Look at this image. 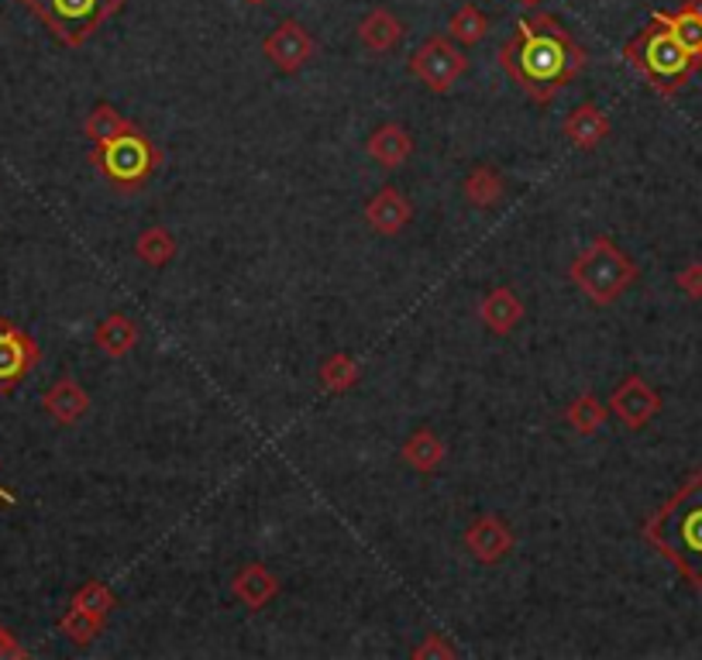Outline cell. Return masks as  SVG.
<instances>
[{"label": "cell", "instance_id": "cell-1", "mask_svg": "<svg viewBox=\"0 0 702 660\" xmlns=\"http://www.w3.org/2000/svg\"><path fill=\"white\" fill-rule=\"evenodd\" d=\"M500 66L534 104L548 107L589 66V52L554 14L541 11L513 25V35L500 45Z\"/></svg>", "mask_w": 702, "mask_h": 660}, {"label": "cell", "instance_id": "cell-2", "mask_svg": "<svg viewBox=\"0 0 702 660\" xmlns=\"http://www.w3.org/2000/svg\"><path fill=\"white\" fill-rule=\"evenodd\" d=\"M644 540L702 592V471L689 475L644 523Z\"/></svg>", "mask_w": 702, "mask_h": 660}, {"label": "cell", "instance_id": "cell-3", "mask_svg": "<svg viewBox=\"0 0 702 660\" xmlns=\"http://www.w3.org/2000/svg\"><path fill=\"white\" fill-rule=\"evenodd\" d=\"M623 59L634 66L654 90L665 93V97L682 90L699 69V62L682 49V42H678L658 17H651V25L623 45Z\"/></svg>", "mask_w": 702, "mask_h": 660}, {"label": "cell", "instance_id": "cell-4", "mask_svg": "<svg viewBox=\"0 0 702 660\" xmlns=\"http://www.w3.org/2000/svg\"><path fill=\"white\" fill-rule=\"evenodd\" d=\"M90 165L114 186V190L138 193V190H145L149 179L162 169V149L134 125L131 131L93 145Z\"/></svg>", "mask_w": 702, "mask_h": 660}, {"label": "cell", "instance_id": "cell-5", "mask_svg": "<svg viewBox=\"0 0 702 660\" xmlns=\"http://www.w3.org/2000/svg\"><path fill=\"white\" fill-rule=\"evenodd\" d=\"M569 279L575 286L589 296L596 306H610L617 303L637 279V266L617 241L610 238H596L585 248L575 262L569 266Z\"/></svg>", "mask_w": 702, "mask_h": 660}, {"label": "cell", "instance_id": "cell-6", "mask_svg": "<svg viewBox=\"0 0 702 660\" xmlns=\"http://www.w3.org/2000/svg\"><path fill=\"white\" fill-rule=\"evenodd\" d=\"M45 28L69 49H80L97 35L114 14H121L128 0H21Z\"/></svg>", "mask_w": 702, "mask_h": 660}, {"label": "cell", "instance_id": "cell-7", "mask_svg": "<svg viewBox=\"0 0 702 660\" xmlns=\"http://www.w3.org/2000/svg\"><path fill=\"white\" fill-rule=\"evenodd\" d=\"M465 69H468V59L461 52V45L448 38V32L428 35L410 56V73L431 93H448L465 76Z\"/></svg>", "mask_w": 702, "mask_h": 660}, {"label": "cell", "instance_id": "cell-8", "mask_svg": "<svg viewBox=\"0 0 702 660\" xmlns=\"http://www.w3.org/2000/svg\"><path fill=\"white\" fill-rule=\"evenodd\" d=\"M38 362H42L38 341L14 320L0 317V396L14 392L38 368Z\"/></svg>", "mask_w": 702, "mask_h": 660}, {"label": "cell", "instance_id": "cell-9", "mask_svg": "<svg viewBox=\"0 0 702 660\" xmlns=\"http://www.w3.org/2000/svg\"><path fill=\"white\" fill-rule=\"evenodd\" d=\"M262 52L279 69V73L293 76V73H300V69L314 59V38H311L307 28L300 25V21L286 17V21H279V25L266 35Z\"/></svg>", "mask_w": 702, "mask_h": 660}, {"label": "cell", "instance_id": "cell-10", "mask_svg": "<svg viewBox=\"0 0 702 660\" xmlns=\"http://www.w3.org/2000/svg\"><path fill=\"white\" fill-rule=\"evenodd\" d=\"M606 406H610V413L623 423L627 431H644L647 423L658 416L662 396H658V389H651L641 375H627V379L613 389Z\"/></svg>", "mask_w": 702, "mask_h": 660}, {"label": "cell", "instance_id": "cell-11", "mask_svg": "<svg viewBox=\"0 0 702 660\" xmlns=\"http://www.w3.org/2000/svg\"><path fill=\"white\" fill-rule=\"evenodd\" d=\"M461 540H465L468 554L482 564H500L513 547H517V537H513L510 523L500 520V516H476Z\"/></svg>", "mask_w": 702, "mask_h": 660}, {"label": "cell", "instance_id": "cell-12", "mask_svg": "<svg viewBox=\"0 0 702 660\" xmlns=\"http://www.w3.org/2000/svg\"><path fill=\"white\" fill-rule=\"evenodd\" d=\"M413 221V203L403 197V190H396V186H383L368 197L365 203V224L379 234V238H396V234H403L407 224Z\"/></svg>", "mask_w": 702, "mask_h": 660}, {"label": "cell", "instance_id": "cell-13", "mask_svg": "<svg viewBox=\"0 0 702 660\" xmlns=\"http://www.w3.org/2000/svg\"><path fill=\"white\" fill-rule=\"evenodd\" d=\"M90 392L73 379V375H62L56 379L42 396V410L49 413L59 427H77V423L90 413Z\"/></svg>", "mask_w": 702, "mask_h": 660}, {"label": "cell", "instance_id": "cell-14", "mask_svg": "<svg viewBox=\"0 0 702 660\" xmlns=\"http://www.w3.org/2000/svg\"><path fill=\"white\" fill-rule=\"evenodd\" d=\"M231 592H234V599H238L245 609L259 612V609H266L279 592H283V581H279V575L269 571L266 564L251 561V564H245V568H242L238 575H234Z\"/></svg>", "mask_w": 702, "mask_h": 660}, {"label": "cell", "instance_id": "cell-15", "mask_svg": "<svg viewBox=\"0 0 702 660\" xmlns=\"http://www.w3.org/2000/svg\"><path fill=\"white\" fill-rule=\"evenodd\" d=\"M561 134H565L575 149L593 152V149L602 145L606 138H610V117H606V114L599 110V104L582 101V104L565 117V125H561Z\"/></svg>", "mask_w": 702, "mask_h": 660}, {"label": "cell", "instance_id": "cell-16", "mask_svg": "<svg viewBox=\"0 0 702 660\" xmlns=\"http://www.w3.org/2000/svg\"><path fill=\"white\" fill-rule=\"evenodd\" d=\"M365 152L372 162H379L383 169H400V165L413 155V134L403 125L389 121L368 134Z\"/></svg>", "mask_w": 702, "mask_h": 660}, {"label": "cell", "instance_id": "cell-17", "mask_svg": "<svg viewBox=\"0 0 702 660\" xmlns=\"http://www.w3.org/2000/svg\"><path fill=\"white\" fill-rule=\"evenodd\" d=\"M403 21L396 17L389 8H372L362 21H359V38L368 52H376V56H386L393 52L396 45H400L403 38Z\"/></svg>", "mask_w": 702, "mask_h": 660}, {"label": "cell", "instance_id": "cell-18", "mask_svg": "<svg viewBox=\"0 0 702 660\" xmlns=\"http://www.w3.org/2000/svg\"><path fill=\"white\" fill-rule=\"evenodd\" d=\"M654 17H658L662 25L682 42V49L702 66V0H686L675 14L654 11Z\"/></svg>", "mask_w": 702, "mask_h": 660}, {"label": "cell", "instance_id": "cell-19", "mask_svg": "<svg viewBox=\"0 0 702 660\" xmlns=\"http://www.w3.org/2000/svg\"><path fill=\"white\" fill-rule=\"evenodd\" d=\"M93 344H97V351H104L107 358H128L138 344V323L128 314L114 310L93 330Z\"/></svg>", "mask_w": 702, "mask_h": 660}, {"label": "cell", "instance_id": "cell-20", "mask_svg": "<svg viewBox=\"0 0 702 660\" xmlns=\"http://www.w3.org/2000/svg\"><path fill=\"white\" fill-rule=\"evenodd\" d=\"M479 317H482V323H485L489 330H493V334L506 338L510 330L524 320V303H520V296L513 293L510 286H496L493 293H489V296L482 299Z\"/></svg>", "mask_w": 702, "mask_h": 660}, {"label": "cell", "instance_id": "cell-21", "mask_svg": "<svg viewBox=\"0 0 702 660\" xmlns=\"http://www.w3.org/2000/svg\"><path fill=\"white\" fill-rule=\"evenodd\" d=\"M400 458H403L413 471H420V475H434V471L444 464V458H448V444H444L434 431L420 427V431H413V434L403 440Z\"/></svg>", "mask_w": 702, "mask_h": 660}, {"label": "cell", "instance_id": "cell-22", "mask_svg": "<svg viewBox=\"0 0 702 660\" xmlns=\"http://www.w3.org/2000/svg\"><path fill=\"white\" fill-rule=\"evenodd\" d=\"M461 190L468 197V203L479 207V210H489L496 207L503 197H506V179L496 165H476V169H468Z\"/></svg>", "mask_w": 702, "mask_h": 660}, {"label": "cell", "instance_id": "cell-23", "mask_svg": "<svg viewBox=\"0 0 702 660\" xmlns=\"http://www.w3.org/2000/svg\"><path fill=\"white\" fill-rule=\"evenodd\" d=\"M176 238H173V231L169 227H162V224H152L145 227L142 234L134 238V255L142 258V262L149 269H166L173 258H176Z\"/></svg>", "mask_w": 702, "mask_h": 660}, {"label": "cell", "instance_id": "cell-24", "mask_svg": "<svg viewBox=\"0 0 702 660\" xmlns=\"http://www.w3.org/2000/svg\"><path fill=\"white\" fill-rule=\"evenodd\" d=\"M359 362L355 355H348V351H335V355H327L320 362V372H317V379H320V389L324 392H331V396H341L348 389H355L359 382Z\"/></svg>", "mask_w": 702, "mask_h": 660}, {"label": "cell", "instance_id": "cell-25", "mask_svg": "<svg viewBox=\"0 0 702 660\" xmlns=\"http://www.w3.org/2000/svg\"><path fill=\"white\" fill-rule=\"evenodd\" d=\"M448 38L455 45H461V49H472V45H479L485 35H489V17L476 8V4H461L452 17H448Z\"/></svg>", "mask_w": 702, "mask_h": 660}, {"label": "cell", "instance_id": "cell-26", "mask_svg": "<svg viewBox=\"0 0 702 660\" xmlns=\"http://www.w3.org/2000/svg\"><path fill=\"white\" fill-rule=\"evenodd\" d=\"M606 413H610V406L599 403L593 392H578L572 403H569V410H565V423H569L575 434L589 437V434H596L602 423H606Z\"/></svg>", "mask_w": 702, "mask_h": 660}, {"label": "cell", "instance_id": "cell-27", "mask_svg": "<svg viewBox=\"0 0 702 660\" xmlns=\"http://www.w3.org/2000/svg\"><path fill=\"white\" fill-rule=\"evenodd\" d=\"M131 128H134V121H128V117L117 110V107H110V104H97V107L86 114V121H83V134L93 141V145L110 141V138L125 134Z\"/></svg>", "mask_w": 702, "mask_h": 660}, {"label": "cell", "instance_id": "cell-28", "mask_svg": "<svg viewBox=\"0 0 702 660\" xmlns=\"http://www.w3.org/2000/svg\"><path fill=\"white\" fill-rule=\"evenodd\" d=\"M104 626H107L104 616H93V612L77 609V605H69L66 616L59 620V633L66 636L69 644H77V647H90L104 633Z\"/></svg>", "mask_w": 702, "mask_h": 660}, {"label": "cell", "instance_id": "cell-29", "mask_svg": "<svg viewBox=\"0 0 702 660\" xmlns=\"http://www.w3.org/2000/svg\"><path fill=\"white\" fill-rule=\"evenodd\" d=\"M69 605H77V609H86V612H93V616H110V609H117V596L110 592V588L104 585V581H97V578H90V581H83L77 592H73V599H69Z\"/></svg>", "mask_w": 702, "mask_h": 660}, {"label": "cell", "instance_id": "cell-30", "mask_svg": "<svg viewBox=\"0 0 702 660\" xmlns=\"http://www.w3.org/2000/svg\"><path fill=\"white\" fill-rule=\"evenodd\" d=\"M413 657L417 660H431V657H444V660H448V657H458V650L448 640H444L441 633H428V640L413 647Z\"/></svg>", "mask_w": 702, "mask_h": 660}, {"label": "cell", "instance_id": "cell-31", "mask_svg": "<svg viewBox=\"0 0 702 660\" xmlns=\"http://www.w3.org/2000/svg\"><path fill=\"white\" fill-rule=\"evenodd\" d=\"M21 657H28V650L17 644V636L0 623V660H21Z\"/></svg>", "mask_w": 702, "mask_h": 660}, {"label": "cell", "instance_id": "cell-32", "mask_svg": "<svg viewBox=\"0 0 702 660\" xmlns=\"http://www.w3.org/2000/svg\"><path fill=\"white\" fill-rule=\"evenodd\" d=\"M678 286L699 299L702 296V266H689L686 272H678Z\"/></svg>", "mask_w": 702, "mask_h": 660}, {"label": "cell", "instance_id": "cell-33", "mask_svg": "<svg viewBox=\"0 0 702 660\" xmlns=\"http://www.w3.org/2000/svg\"><path fill=\"white\" fill-rule=\"evenodd\" d=\"M0 506H17L14 492H11V488H4V485H0Z\"/></svg>", "mask_w": 702, "mask_h": 660}, {"label": "cell", "instance_id": "cell-34", "mask_svg": "<svg viewBox=\"0 0 702 660\" xmlns=\"http://www.w3.org/2000/svg\"><path fill=\"white\" fill-rule=\"evenodd\" d=\"M520 4H527V8H537V4H545V0H520Z\"/></svg>", "mask_w": 702, "mask_h": 660}, {"label": "cell", "instance_id": "cell-35", "mask_svg": "<svg viewBox=\"0 0 702 660\" xmlns=\"http://www.w3.org/2000/svg\"><path fill=\"white\" fill-rule=\"evenodd\" d=\"M245 4H251V8H259V4H266V0H245Z\"/></svg>", "mask_w": 702, "mask_h": 660}]
</instances>
